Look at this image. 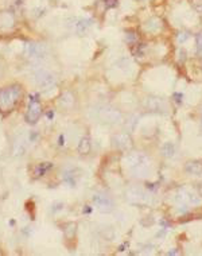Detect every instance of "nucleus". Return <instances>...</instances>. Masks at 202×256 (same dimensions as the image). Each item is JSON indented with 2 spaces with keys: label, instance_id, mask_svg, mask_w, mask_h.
Segmentation results:
<instances>
[{
  "label": "nucleus",
  "instance_id": "obj_22",
  "mask_svg": "<svg viewBox=\"0 0 202 256\" xmlns=\"http://www.w3.org/2000/svg\"><path fill=\"white\" fill-rule=\"evenodd\" d=\"M127 39H128V42H133V41H136V35H135V33L128 31V33H127Z\"/></svg>",
  "mask_w": 202,
  "mask_h": 256
},
{
  "label": "nucleus",
  "instance_id": "obj_17",
  "mask_svg": "<svg viewBox=\"0 0 202 256\" xmlns=\"http://www.w3.org/2000/svg\"><path fill=\"white\" fill-rule=\"evenodd\" d=\"M63 181H65L69 186H74V185H76V178H74L73 170H67V171L63 173Z\"/></svg>",
  "mask_w": 202,
  "mask_h": 256
},
{
  "label": "nucleus",
  "instance_id": "obj_13",
  "mask_svg": "<svg viewBox=\"0 0 202 256\" xmlns=\"http://www.w3.org/2000/svg\"><path fill=\"white\" fill-rule=\"evenodd\" d=\"M175 154V146L171 142H167L162 146V155L166 156V158H172Z\"/></svg>",
  "mask_w": 202,
  "mask_h": 256
},
{
  "label": "nucleus",
  "instance_id": "obj_6",
  "mask_svg": "<svg viewBox=\"0 0 202 256\" xmlns=\"http://www.w3.org/2000/svg\"><path fill=\"white\" fill-rule=\"evenodd\" d=\"M93 202L101 213H111L113 209H115V204H113V201L107 194H100V193L94 194Z\"/></svg>",
  "mask_w": 202,
  "mask_h": 256
},
{
  "label": "nucleus",
  "instance_id": "obj_23",
  "mask_svg": "<svg viewBox=\"0 0 202 256\" xmlns=\"http://www.w3.org/2000/svg\"><path fill=\"white\" fill-rule=\"evenodd\" d=\"M187 38H189V35H187L186 33H180V34L178 35V41L180 42V43H182V42H185Z\"/></svg>",
  "mask_w": 202,
  "mask_h": 256
},
{
  "label": "nucleus",
  "instance_id": "obj_4",
  "mask_svg": "<svg viewBox=\"0 0 202 256\" xmlns=\"http://www.w3.org/2000/svg\"><path fill=\"white\" fill-rule=\"evenodd\" d=\"M41 113H42V108L37 98V94H33L30 97V102H28V108L26 112V122L30 124H35L41 117Z\"/></svg>",
  "mask_w": 202,
  "mask_h": 256
},
{
  "label": "nucleus",
  "instance_id": "obj_25",
  "mask_svg": "<svg viewBox=\"0 0 202 256\" xmlns=\"http://www.w3.org/2000/svg\"><path fill=\"white\" fill-rule=\"evenodd\" d=\"M179 61L180 62L185 61V50H183V49H180V51H179Z\"/></svg>",
  "mask_w": 202,
  "mask_h": 256
},
{
  "label": "nucleus",
  "instance_id": "obj_3",
  "mask_svg": "<svg viewBox=\"0 0 202 256\" xmlns=\"http://www.w3.org/2000/svg\"><path fill=\"white\" fill-rule=\"evenodd\" d=\"M35 82L41 88V89H51L55 86L57 84V78L53 73H50L49 70L41 69L35 73Z\"/></svg>",
  "mask_w": 202,
  "mask_h": 256
},
{
  "label": "nucleus",
  "instance_id": "obj_16",
  "mask_svg": "<svg viewBox=\"0 0 202 256\" xmlns=\"http://www.w3.org/2000/svg\"><path fill=\"white\" fill-rule=\"evenodd\" d=\"M73 102H74V98H73V96L70 94L69 92H66V93L61 97V100H59V104H61L62 106H66V108L72 106Z\"/></svg>",
  "mask_w": 202,
  "mask_h": 256
},
{
  "label": "nucleus",
  "instance_id": "obj_7",
  "mask_svg": "<svg viewBox=\"0 0 202 256\" xmlns=\"http://www.w3.org/2000/svg\"><path fill=\"white\" fill-rule=\"evenodd\" d=\"M24 54L30 59H42L47 54V49H46L45 45L41 43H28L26 46Z\"/></svg>",
  "mask_w": 202,
  "mask_h": 256
},
{
  "label": "nucleus",
  "instance_id": "obj_5",
  "mask_svg": "<svg viewBox=\"0 0 202 256\" xmlns=\"http://www.w3.org/2000/svg\"><path fill=\"white\" fill-rule=\"evenodd\" d=\"M98 117L111 124H117L123 120L121 112L112 108V106H102L101 109H98Z\"/></svg>",
  "mask_w": 202,
  "mask_h": 256
},
{
  "label": "nucleus",
  "instance_id": "obj_2",
  "mask_svg": "<svg viewBox=\"0 0 202 256\" xmlns=\"http://www.w3.org/2000/svg\"><path fill=\"white\" fill-rule=\"evenodd\" d=\"M23 96L20 85H11L0 89V112H11Z\"/></svg>",
  "mask_w": 202,
  "mask_h": 256
},
{
  "label": "nucleus",
  "instance_id": "obj_18",
  "mask_svg": "<svg viewBox=\"0 0 202 256\" xmlns=\"http://www.w3.org/2000/svg\"><path fill=\"white\" fill-rule=\"evenodd\" d=\"M51 163H41L35 167V175H43V174L47 171V170L51 169Z\"/></svg>",
  "mask_w": 202,
  "mask_h": 256
},
{
  "label": "nucleus",
  "instance_id": "obj_8",
  "mask_svg": "<svg viewBox=\"0 0 202 256\" xmlns=\"http://www.w3.org/2000/svg\"><path fill=\"white\" fill-rule=\"evenodd\" d=\"M125 197L129 202L133 204H141V202H147L148 197L140 187H129L125 193Z\"/></svg>",
  "mask_w": 202,
  "mask_h": 256
},
{
  "label": "nucleus",
  "instance_id": "obj_9",
  "mask_svg": "<svg viewBox=\"0 0 202 256\" xmlns=\"http://www.w3.org/2000/svg\"><path fill=\"white\" fill-rule=\"evenodd\" d=\"M113 146H115L116 148H119V150H127V148L131 147V144H132V140H131L129 135L127 134H117L113 136Z\"/></svg>",
  "mask_w": 202,
  "mask_h": 256
},
{
  "label": "nucleus",
  "instance_id": "obj_15",
  "mask_svg": "<svg viewBox=\"0 0 202 256\" xmlns=\"http://www.w3.org/2000/svg\"><path fill=\"white\" fill-rule=\"evenodd\" d=\"M92 146H90V140L88 138H82L78 144V152L80 154H88L90 151Z\"/></svg>",
  "mask_w": 202,
  "mask_h": 256
},
{
  "label": "nucleus",
  "instance_id": "obj_20",
  "mask_svg": "<svg viewBox=\"0 0 202 256\" xmlns=\"http://www.w3.org/2000/svg\"><path fill=\"white\" fill-rule=\"evenodd\" d=\"M186 200L189 201L191 205H198V204H201V201H202L197 194H193V193H186Z\"/></svg>",
  "mask_w": 202,
  "mask_h": 256
},
{
  "label": "nucleus",
  "instance_id": "obj_21",
  "mask_svg": "<svg viewBox=\"0 0 202 256\" xmlns=\"http://www.w3.org/2000/svg\"><path fill=\"white\" fill-rule=\"evenodd\" d=\"M196 41H197V46H198V50H202V33H198L197 37H196Z\"/></svg>",
  "mask_w": 202,
  "mask_h": 256
},
{
  "label": "nucleus",
  "instance_id": "obj_14",
  "mask_svg": "<svg viewBox=\"0 0 202 256\" xmlns=\"http://www.w3.org/2000/svg\"><path fill=\"white\" fill-rule=\"evenodd\" d=\"M144 28H146V31L155 33V31H158L159 28H160V20L156 19V18H152V19H150L146 24H144Z\"/></svg>",
  "mask_w": 202,
  "mask_h": 256
},
{
  "label": "nucleus",
  "instance_id": "obj_11",
  "mask_svg": "<svg viewBox=\"0 0 202 256\" xmlns=\"http://www.w3.org/2000/svg\"><path fill=\"white\" fill-rule=\"evenodd\" d=\"M92 24L93 20L90 18H78V19H74V30L78 34H84Z\"/></svg>",
  "mask_w": 202,
  "mask_h": 256
},
{
  "label": "nucleus",
  "instance_id": "obj_26",
  "mask_svg": "<svg viewBox=\"0 0 202 256\" xmlns=\"http://www.w3.org/2000/svg\"><path fill=\"white\" fill-rule=\"evenodd\" d=\"M201 126H202V112H201Z\"/></svg>",
  "mask_w": 202,
  "mask_h": 256
},
{
  "label": "nucleus",
  "instance_id": "obj_24",
  "mask_svg": "<svg viewBox=\"0 0 202 256\" xmlns=\"http://www.w3.org/2000/svg\"><path fill=\"white\" fill-rule=\"evenodd\" d=\"M105 4H107L108 8H111V7H115L117 4V0H105Z\"/></svg>",
  "mask_w": 202,
  "mask_h": 256
},
{
  "label": "nucleus",
  "instance_id": "obj_19",
  "mask_svg": "<svg viewBox=\"0 0 202 256\" xmlns=\"http://www.w3.org/2000/svg\"><path fill=\"white\" fill-rule=\"evenodd\" d=\"M14 26V19L10 14H6V20H2L0 18V28H8Z\"/></svg>",
  "mask_w": 202,
  "mask_h": 256
},
{
  "label": "nucleus",
  "instance_id": "obj_27",
  "mask_svg": "<svg viewBox=\"0 0 202 256\" xmlns=\"http://www.w3.org/2000/svg\"><path fill=\"white\" fill-rule=\"evenodd\" d=\"M141 2H146V0H141Z\"/></svg>",
  "mask_w": 202,
  "mask_h": 256
},
{
  "label": "nucleus",
  "instance_id": "obj_10",
  "mask_svg": "<svg viewBox=\"0 0 202 256\" xmlns=\"http://www.w3.org/2000/svg\"><path fill=\"white\" fill-rule=\"evenodd\" d=\"M144 105L152 112H159V111L166 109L164 101L160 100V98H156V97H147L146 101H144Z\"/></svg>",
  "mask_w": 202,
  "mask_h": 256
},
{
  "label": "nucleus",
  "instance_id": "obj_12",
  "mask_svg": "<svg viewBox=\"0 0 202 256\" xmlns=\"http://www.w3.org/2000/svg\"><path fill=\"white\" fill-rule=\"evenodd\" d=\"M185 170L189 175H194V177H202V163L200 162H189L186 163Z\"/></svg>",
  "mask_w": 202,
  "mask_h": 256
},
{
  "label": "nucleus",
  "instance_id": "obj_1",
  "mask_svg": "<svg viewBox=\"0 0 202 256\" xmlns=\"http://www.w3.org/2000/svg\"><path fill=\"white\" fill-rule=\"evenodd\" d=\"M124 163L133 177L146 178L150 174V159L141 152H131L125 156Z\"/></svg>",
  "mask_w": 202,
  "mask_h": 256
}]
</instances>
